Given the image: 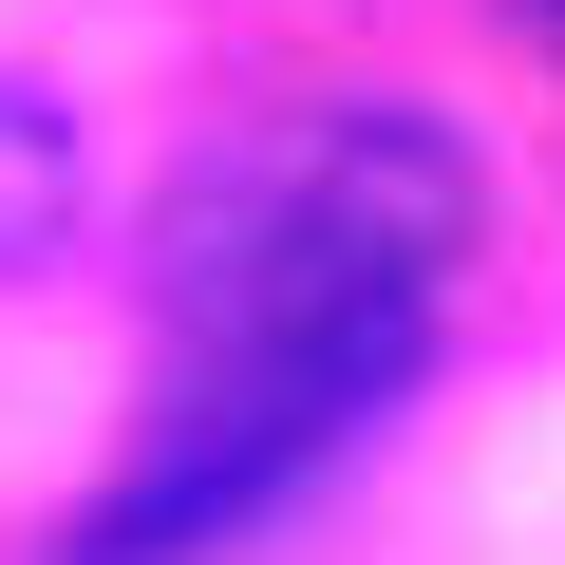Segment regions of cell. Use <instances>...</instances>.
Listing matches in <instances>:
<instances>
[{"mask_svg":"<svg viewBox=\"0 0 565 565\" xmlns=\"http://www.w3.org/2000/svg\"><path fill=\"white\" fill-rule=\"evenodd\" d=\"M471 226L490 189L415 95H321L207 151L170 207V377H151L132 471L76 509V565H207L302 471H340L415 396L471 282Z\"/></svg>","mask_w":565,"mask_h":565,"instance_id":"6da1fadb","label":"cell"},{"mask_svg":"<svg viewBox=\"0 0 565 565\" xmlns=\"http://www.w3.org/2000/svg\"><path fill=\"white\" fill-rule=\"evenodd\" d=\"M527 20H546V39H565V0H527Z\"/></svg>","mask_w":565,"mask_h":565,"instance_id":"3957f363","label":"cell"},{"mask_svg":"<svg viewBox=\"0 0 565 565\" xmlns=\"http://www.w3.org/2000/svg\"><path fill=\"white\" fill-rule=\"evenodd\" d=\"M76 207H95V151H76V114L0 76V282H39V264L76 245Z\"/></svg>","mask_w":565,"mask_h":565,"instance_id":"7a4b0ae2","label":"cell"}]
</instances>
